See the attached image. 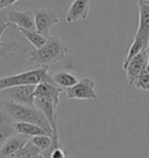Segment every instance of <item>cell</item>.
<instances>
[{"label":"cell","mask_w":149,"mask_h":158,"mask_svg":"<svg viewBox=\"0 0 149 158\" xmlns=\"http://www.w3.org/2000/svg\"><path fill=\"white\" fill-rule=\"evenodd\" d=\"M0 109L11 122H28V123L37 124L41 128L45 129L50 136H53V129L50 127L47 118L35 106L30 107L25 105L14 104L8 100H1Z\"/></svg>","instance_id":"obj_1"},{"label":"cell","mask_w":149,"mask_h":158,"mask_svg":"<svg viewBox=\"0 0 149 158\" xmlns=\"http://www.w3.org/2000/svg\"><path fill=\"white\" fill-rule=\"evenodd\" d=\"M68 52V47L57 36H49L41 48L30 52L32 62L40 65H50L60 62Z\"/></svg>","instance_id":"obj_2"},{"label":"cell","mask_w":149,"mask_h":158,"mask_svg":"<svg viewBox=\"0 0 149 158\" xmlns=\"http://www.w3.org/2000/svg\"><path fill=\"white\" fill-rule=\"evenodd\" d=\"M48 72H49V65H41L37 69L23 71L8 77H2L0 78V91L13 86L40 84Z\"/></svg>","instance_id":"obj_3"},{"label":"cell","mask_w":149,"mask_h":158,"mask_svg":"<svg viewBox=\"0 0 149 158\" xmlns=\"http://www.w3.org/2000/svg\"><path fill=\"white\" fill-rule=\"evenodd\" d=\"M0 21H5L15 28L35 29L34 13L33 12H19L14 10H0Z\"/></svg>","instance_id":"obj_4"},{"label":"cell","mask_w":149,"mask_h":158,"mask_svg":"<svg viewBox=\"0 0 149 158\" xmlns=\"http://www.w3.org/2000/svg\"><path fill=\"white\" fill-rule=\"evenodd\" d=\"M36 85H22V86H13L2 89L8 101L14 104L25 105L34 107V91Z\"/></svg>","instance_id":"obj_5"},{"label":"cell","mask_w":149,"mask_h":158,"mask_svg":"<svg viewBox=\"0 0 149 158\" xmlns=\"http://www.w3.org/2000/svg\"><path fill=\"white\" fill-rule=\"evenodd\" d=\"M66 97L76 100H93L97 98L96 83L91 78L86 77L78 80L74 86L64 89Z\"/></svg>","instance_id":"obj_6"},{"label":"cell","mask_w":149,"mask_h":158,"mask_svg":"<svg viewBox=\"0 0 149 158\" xmlns=\"http://www.w3.org/2000/svg\"><path fill=\"white\" fill-rule=\"evenodd\" d=\"M148 64H149V47L147 49H143L138 55H135L127 64L122 66V69L126 72V77H127V80H128L129 84L130 85L134 84L135 80L141 74V72L147 68Z\"/></svg>","instance_id":"obj_7"},{"label":"cell","mask_w":149,"mask_h":158,"mask_svg":"<svg viewBox=\"0 0 149 158\" xmlns=\"http://www.w3.org/2000/svg\"><path fill=\"white\" fill-rule=\"evenodd\" d=\"M34 23H35V30L39 31L45 37H49L50 29L54 27L55 25L58 23L60 18L56 14V12L53 10H34Z\"/></svg>","instance_id":"obj_8"},{"label":"cell","mask_w":149,"mask_h":158,"mask_svg":"<svg viewBox=\"0 0 149 158\" xmlns=\"http://www.w3.org/2000/svg\"><path fill=\"white\" fill-rule=\"evenodd\" d=\"M29 138L25 135H12L0 147V158H11L18 152Z\"/></svg>","instance_id":"obj_9"},{"label":"cell","mask_w":149,"mask_h":158,"mask_svg":"<svg viewBox=\"0 0 149 158\" xmlns=\"http://www.w3.org/2000/svg\"><path fill=\"white\" fill-rule=\"evenodd\" d=\"M90 0H74L65 14L66 22L72 23L79 20H85L89 16Z\"/></svg>","instance_id":"obj_10"},{"label":"cell","mask_w":149,"mask_h":158,"mask_svg":"<svg viewBox=\"0 0 149 158\" xmlns=\"http://www.w3.org/2000/svg\"><path fill=\"white\" fill-rule=\"evenodd\" d=\"M134 37L149 44V5L144 0H139V26Z\"/></svg>","instance_id":"obj_11"},{"label":"cell","mask_w":149,"mask_h":158,"mask_svg":"<svg viewBox=\"0 0 149 158\" xmlns=\"http://www.w3.org/2000/svg\"><path fill=\"white\" fill-rule=\"evenodd\" d=\"M63 89L57 86L55 81H41L36 85L34 91L35 98H48L51 99L56 105L60 102V94Z\"/></svg>","instance_id":"obj_12"},{"label":"cell","mask_w":149,"mask_h":158,"mask_svg":"<svg viewBox=\"0 0 149 158\" xmlns=\"http://www.w3.org/2000/svg\"><path fill=\"white\" fill-rule=\"evenodd\" d=\"M34 106L36 108L41 110L45 114V116L47 118L48 122H49L50 127L54 130H57V124H56V120H57V114H56V107L57 105L55 104L51 99L48 98H35Z\"/></svg>","instance_id":"obj_13"},{"label":"cell","mask_w":149,"mask_h":158,"mask_svg":"<svg viewBox=\"0 0 149 158\" xmlns=\"http://www.w3.org/2000/svg\"><path fill=\"white\" fill-rule=\"evenodd\" d=\"M12 124H13L15 133L25 135L28 138L37 136V135H49L45 129L41 128L37 124L28 123V122H12Z\"/></svg>","instance_id":"obj_14"},{"label":"cell","mask_w":149,"mask_h":158,"mask_svg":"<svg viewBox=\"0 0 149 158\" xmlns=\"http://www.w3.org/2000/svg\"><path fill=\"white\" fill-rule=\"evenodd\" d=\"M16 29L19 30V33L34 47L35 49L41 48L47 42V40H48V37L43 36V35L40 34L39 31H36L35 29H25V28H16Z\"/></svg>","instance_id":"obj_15"},{"label":"cell","mask_w":149,"mask_h":158,"mask_svg":"<svg viewBox=\"0 0 149 158\" xmlns=\"http://www.w3.org/2000/svg\"><path fill=\"white\" fill-rule=\"evenodd\" d=\"M53 79L56 83V85L60 86L61 89H69V87L74 86L78 81L77 78H76V76L68 72V71H58V72H56L53 76Z\"/></svg>","instance_id":"obj_16"},{"label":"cell","mask_w":149,"mask_h":158,"mask_svg":"<svg viewBox=\"0 0 149 158\" xmlns=\"http://www.w3.org/2000/svg\"><path fill=\"white\" fill-rule=\"evenodd\" d=\"M148 47H149V44H148V43H146L143 40L138 39V37H134L133 42H132V44H130V47H129L128 52H127V56H126V59H125V62L122 63V66L127 64L129 60L134 57L135 55H138L139 52H141L143 49H147Z\"/></svg>","instance_id":"obj_17"},{"label":"cell","mask_w":149,"mask_h":158,"mask_svg":"<svg viewBox=\"0 0 149 158\" xmlns=\"http://www.w3.org/2000/svg\"><path fill=\"white\" fill-rule=\"evenodd\" d=\"M10 27V25L5 22V21H0V56L6 58L7 55L11 54V52H14L18 50V47L14 44H7V43H4L1 42V36L5 33V30Z\"/></svg>","instance_id":"obj_18"},{"label":"cell","mask_w":149,"mask_h":158,"mask_svg":"<svg viewBox=\"0 0 149 158\" xmlns=\"http://www.w3.org/2000/svg\"><path fill=\"white\" fill-rule=\"evenodd\" d=\"M29 141L34 144L37 149L41 150V153L45 151L47 149H49L53 144V137L49 135H37L34 137H30Z\"/></svg>","instance_id":"obj_19"},{"label":"cell","mask_w":149,"mask_h":158,"mask_svg":"<svg viewBox=\"0 0 149 158\" xmlns=\"http://www.w3.org/2000/svg\"><path fill=\"white\" fill-rule=\"evenodd\" d=\"M133 86H135L136 89H142V91H149V64L138 77Z\"/></svg>","instance_id":"obj_20"},{"label":"cell","mask_w":149,"mask_h":158,"mask_svg":"<svg viewBox=\"0 0 149 158\" xmlns=\"http://www.w3.org/2000/svg\"><path fill=\"white\" fill-rule=\"evenodd\" d=\"M15 133L12 122H0V145Z\"/></svg>","instance_id":"obj_21"},{"label":"cell","mask_w":149,"mask_h":158,"mask_svg":"<svg viewBox=\"0 0 149 158\" xmlns=\"http://www.w3.org/2000/svg\"><path fill=\"white\" fill-rule=\"evenodd\" d=\"M65 157H66V153H65V151L62 149V147H61V148L54 149V150L48 155L47 158H65Z\"/></svg>","instance_id":"obj_22"},{"label":"cell","mask_w":149,"mask_h":158,"mask_svg":"<svg viewBox=\"0 0 149 158\" xmlns=\"http://www.w3.org/2000/svg\"><path fill=\"white\" fill-rule=\"evenodd\" d=\"M16 1H19V0H0V10L8 8L12 5H14Z\"/></svg>","instance_id":"obj_23"},{"label":"cell","mask_w":149,"mask_h":158,"mask_svg":"<svg viewBox=\"0 0 149 158\" xmlns=\"http://www.w3.org/2000/svg\"><path fill=\"white\" fill-rule=\"evenodd\" d=\"M11 158H45L42 155H35V156H29V155H20V156H14Z\"/></svg>","instance_id":"obj_24"},{"label":"cell","mask_w":149,"mask_h":158,"mask_svg":"<svg viewBox=\"0 0 149 158\" xmlns=\"http://www.w3.org/2000/svg\"><path fill=\"white\" fill-rule=\"evenodd\" d=\"M144 2H147V4L149 5V0H144Z\"/></svg>","instance_id":"obj_25"},{"label":"cell","mask_w":149,"mask_h":158,"mask_svg":"<svg viewBox=\"0 0 149 158\" xmlns=\"http://www.w3.org/2000/svg\"><path fill=\"white\" fill-rule=\"evenodd\" d=\"M65 158H69V157H68V156H66V157H65Z\"/></svg>","instance_id":"obj_26"}]
</instances>
